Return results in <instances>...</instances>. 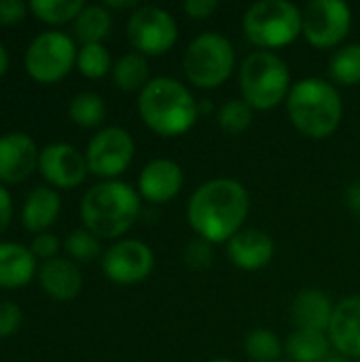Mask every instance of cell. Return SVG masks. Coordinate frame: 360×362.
Listing matches in <instances>:
<instances>
[{
  "label": "cell",
  "instance_id": "ee69618b",
  "mask_svg": "<svg viewBox=\"0 0 360 362\" xmlns=\"http://www.w3.org/2000/svg\"><path fill=\"white\" fill-rule=\"evenodd\" d=\"M280 362H286V361H280Z\"/></svg>",
  "mask_w": 360,
  "mask_h": 362
},
{
  "label": "cell",
  "instance_id": "4dcf8cb0",
  "mask_svg": "<svg viewBox=\"0 0 360 362\" xmlns=\"http://www.w3.org/2000/svg\"><path fill=\"white\" fill-rule=\"evenodd\" d=\"M66 252L79 261V263H91L95 259L102 257V244H100V238L93 235L91 231L87 229H76L72 231L68 238H66V244H64Z\"/></svg>",
  "mask_w": 360,
  "mask_h": 362
},
{
  "label": "cell",
  "instance_id": "2e32d148",
  "mask_svg": "<svg viewBox=\"0 0 360 362\" xmlns=\"http://www.w3.org/2000/svg\"><path fill=\"white\" fill-rule=\"evenodd\" d=\"M274 238L263 229H242L227 242V259L242 272H259L274 261Z\"/></svg>",
  "mask_w": 360,
  "mask_h": 362
},
{
  "label": "cell",
  "instance_id": "8fae6325",
  "mask_svg": "<svg viewBox=\"0 0 360 362\" xmlns=\"http://www.w3.org/2000/svg\"><path fill=\"white\" fill-rule=\"evenodd\" d=\"M136 142L132 134L123 127L110 125L100 129L87 144L85 161L87 170L100 178L117 180L134 161Z\"/></svg>",
  "mask_w": 360,
  "mask_h": 362
},
{
  "label": "cell",
  "instance_id": "f35d334b",
  "mask_svg": "<svg viewBox=\"0 0 360 362\" xmlns=\"http://www.w3.org/2000/svg\"><path fill=\"white\" fill-rule=\"evenodd\" d=\"M104 6H106V8H132V11H136L140 4H138L136 0H125V2H115V0H108V2H104Z\"/></svg>",
  "mask_w": 360,
  "mask_h": 362
},
{
  "label": "cell",
  "instance_id": "ffe728a7",
  "mask_svg": "<svg viewBox=\"0 0 360 362\" xmlns=\"http://www.w3.org/2000/svg\"><path fill=\"white\" fill-rule=\"evenodd\" d=\"M62 210V199L57 191L49 187H36L23 202L21 225L32 233H47V229L57 221Z\"/></svg>",
  "mask_w": 360,
  "mask_h": 362
},
{
  "label": "cell",
  "instance_id": "60d3db41",
  "mask_svg": "<svg viewBox=\"0 0 360 362\" xmlns=\"http://www.w3.org/2000/svg\"><path fill=\"white\" fill-rule=\"evenodd\" d=\"M323 362H350V358L333 350V352H331V354H329V356H327V358H325V361H323Z\"/></svg>",
  "mask_w": 360,
  "mask_h": 362
},
{
  "label": "cell",
  "instance_id": "277c9868",
  "mask_svg": "<svg viewBox=\"0 0 360 362\" xmlns=\"http://www.w3.org/2000/svg\"><path fill=\"white\" fill-rule=\"evenodd\" d=\"M142 197L138 189L123 180L93 185L81 199V221L98 238L112 240L125 235L140 216Z\"/></svg>",
  "mask_w": 360,
  "mask_h": 362
},
{
  "label": "cell",
  "instance_id": "7a4b0ae2",
  "mask_svg": "<svg viewBox=\"0 0 360 362\" xmlns=\"http://www.w3.org/2000/svg\"><path fill=\"white\" fill-rule=\"evenodd\" d=\"M284 104L293 127L310 140L333 136L344 119V100L337 85L320 76L293 83Z\"/></svg>",
  "mask_w": 360,
  "mask_h": 362
},
{
  "label": "cell",
  "instance_id": "8d00e7d4",
  "mask_svg": "<svg viewBox=\"0 0 360 362\" xmlns=\"http://www.w3.org/2000/svg\"><path fill=\"white\" fill-rule=\"evenodd\" d=\"M11 216H13V199H11V193L0 187V233L6 231L8 223H11Z\"/></svg>",
  "mask_w": 360,
  "mask_h": 362
},
{
  "label": "cell",
  "instance_id": "30bf717a",
  "mask_svg": "<svg viewBox=\"0 0 360 362\" xmlns=\"http://www.w3.org/2000/svg\"><path fill=\"white\" fill-rule=\"evenodd\" d=\"M301 36L316 49L339 47L352 30V8L344 0H312L301 8Z\"/></svg>",
  "mask_w": 360,
  "mask_h": 362
},
{
  "label": "cell",
  "instance_id": "e0dca14e",
  "mask_svg": "<svg viewBox=\"0 0 360 362\" xmlns=\"http://www.w3.org/2000/svg\"><path fill=\"white\" fill-rule=\"evenodd\" d=\"M327 335L335 352L350 361H360V295L344 297L335 303Z\"/></svg>",
  "mask_w": 360,
  "mask_h": 362
},
{
  "label": "cell",
  "instance_id": "e575fe53",
  "mask_svg": "<svg viewBox=\"0 0 360 362\" xmlns=\"http://www.w3.org/2000/svg\"><path fill=\"white\" fill-rule=\"evenodd\" d=\"M28 4L21 0H0V25H15L25 17Z\"/></svg>",
  "mask_w": 360,
  "mask_h": 362
},
{
  "label": "cell",
  "instance_id": "603a6c76",
  "mask_svg": "<svg viewBox=\"0 0 360 362\" xmlns=\"http://www.w3.org/2000/svg\"><path fill=\"white\" fill-rule=\"evenodd\" d=\"M112 30V15L104 4H85L74 19V36L83 45L102 42Z\"/></svg>",
  "mask_w": 360,
  "mask_h": 362
},
{
  "label": "cell",
  "instance_id": "ac0fdd59",
  "mask_svg": "<svg viewBox=\"0 0 360 362\" xmlns=\"http://www.w3.org/2000/svg\"><path fill=\"white\" fill-rule=\"evenodd\" d=\"M333 312H335V303L320 288H303L295 295L291 303V320L295 329L301 331L327 333Z\"/></svg>",
  "mask_w": 360,
  "mask_h": 362
},
{
  "label": "cell",
  "instance_id": "83f0119b",
  "mask_svg": "<svg viewBox=\"0 0 360 362\" xmlns=\"http://www.w3.org/2000/svg\"><path fill=\"white\" fill-rule=\"evenodd\" d=\"M252 117H255V110L242 98L227 100L216 110V123L229 136H240L248 132V127L252 125Z\"/></svg>",
  "mask_w": 360,
  "mask_h": 362
},
{
  "label": "cell",
  "instance_id": "836d02e7",
  "mask_svg": "<svg viewBox=\"0 0 360 362\" xmlns=\"http://www.w3.org/2000/svg\"><path fill=\"white\" fill-rule=\"evenodd\" d=\"M32 255L38 257V259H45V261H51L55 259L57 250H59V240L53 235V233H38L32 242Z\"/></svg>",
  "mask_w": 360,
  "mask_h": 362
},
{
  "label": "cell",
  "instance_id": "3957f363",
  "mask_svg": "<svg viewBox=\"0 0 360 362\" xmlns=\"http://www.w3.org/2000/svg\"><path fill=\"white\" fill-rule=\"evenodd\" d=\"M138 112L144 125L161 138L187 134L199 117L197 100L187 85L172 76H155L138 95Z\"/></svg>",
  "mask_w": 360,
  "mask_h": 362
},
{
  "label": "cell",
  "instance_id": "9a60e30c",
  "mask_svg": "<svg viewBox=\"0 0 360 362\" xmlns=\"http://www.w3.org/2000/svg\"><path fill=\"white\" fill-rule=\"evenodd\" d=\"M38 155L34 140L23 132H11L0 136V182H23L36 168Z\"/></svg>",
  "mask_w": 360,
  "mask_h": 362
},
{
  "label": "cell",
  "instance_id": "52a82bcc",
  "mask_svg": "<svg viewBox=\"0 0 360 362\" xmlns=\"http://www.w3.org/2000/svg\"><path fill=\"white\" fill-rule=\"evenodd\" d=\"M236 68V47L219 32H202L182 55V72L187 81L199 89H216Z\"/></svg>",
  "mask_w": 360,
  "mask_h": 362
},
{
  "label": "cell",
  "instance_id": "74e56055",
  "mask_svg": "<svg viewBox=\"0 0 360 362\" xmlns=\"http://www.w3.org/2000/svg\"><path fill=\"white\" fill-rule=\"evenodd\" d=\"M346 206L352 214L360 216V180H354L346 189Z\"/></svg>",
  "mask_w": 360,
  "mask_h": 362
},
{
  "label": "cell",
  "instance_id": "ab89813d",
  "mask_svg": "<svg viewBox=\"0 0 360 362\" xmlns=\"http://www.w3.org/2000/svg\"><path fill=\"white\" fill-rule=\"evenodd\" d=\"M6 68H8V53H6L4 45L0 42V76L6 72Z\"/></svg>",
  "mask_w": 360,
  "mask_h": 362
},
{
  "label": "cell",
  "instance_id": "4316f807",
  "mask_svg": "<svg viewBox=\"0 0 360 362\" xmlns=\"http://www.w3.org/2000/svg\"><path fill=\"white\" fill-rule=\"evenodd\" d=\"M68 115H70L72 123H76L79 127L93 129V127L102 125V121L106 117V104L98 93L81 91L70 100Z\"/></svg>",
  "mask_w": 360,
  "mask_h": 362
},
{
  "label": "cell",
  "instance_id": "4fadbf2b",
  "mask_svg": "<svg viewBox=\"0 0 360 362\" xmlns=\"http://www.w3.org/2000/svg\"><path fill=\"white\" fill-rule=\"evenodd\" d=\"M38 172L40 176L57 187V189H74L87 176V161L85 155L66 142L49 144L38 155Z\"/></svg>",
  "mask_w": 360,
  "mask_h": 362
},
{
  "label": "cell",
  "instance_id": "7bdbcfd3",
  "mask_svg": "<svg viewBox=\"0 0 360 362\" xmlns=\"http://www.w3.org/2000/svg\"><path fill=\"white\" fill-rule=\"evenodd\" d=\"M210 362H233V361H229V358H214V361H210Z\"/></svg>",
  "mask_w": 360,
  "mask_h": 362
},
{
  "label": "cell",
  "instance_id": "7402d4cb",
  "mask_svg": "<svg viewBox=\"0 0 360 362\" xmlns=\"http://www.w3.org/2000/svg\"><path fill=\"white\" fill-rule=\"evenodd\" d=\"M333 352L327 333L295 329L284 341V354L289 362H323Z\"/></svg>",
  "mask_w": 360,
  "mask_h": 362
},
{
  "label": "cell",
  "instance_id": "cb8c5ba5",
  "mask_svg": "<svg viewBox=\"0 0 360 362\" xmlns=\"http://www.w3.org/2000/svg\"><path fill=\"white\" fill-rule=\"evenodd\" d=\"M112 81L121 91H142L149 85V62L144 55L129 51L112 64Z\"/></svg>",
  "mask_w": 360,
  "mask_h": 362
},
{
  "label": "cell",
  "instance_id": "7c38bea8",
  "mask_svg": "<svg viewBox=\"0 0 360 362\" xmlns=\"http://www.w3.org/2000/svg\"><path fill=\"white\" fill-rule=\"evenodd\" d=\"M155 269V255L140 240H121L102 255L104 276L121 286H132L146 280Z\"/></svg>",
  "mask_w": 360,
  "mask_h": 362
},
{
  "label": "cell",
  "instance_id": "44dd1931",
  "mask_svg": "<svg viewBox=\"0 0 360 362\" xmlns=\"http://www.w3.org/2000/svg\"><path fill=\"white\" fill-rule=\"evenodd\" d=\"M34 274H38V269L32 250L15 242L0 244V288L25 286Z\"/></svg>",
  "mask_w": 360,
  "mask_h": 362
},
{
  "label": "cell",
  "instance_id": "d590c367",
  "mask_svg": "<svg viewBox=\"0 0 360 362\" xmlns=\"http://www.w3.org/2000/svg\"><path fill=\"white\" fill-rule=\"evenodd\" d=\"M182 11L191 17V19H208L219 11V2L216 0H187L182 4Z\"/></svg>",
  "mask_w": 360,
  "mask_h": 362
},
{
  "label": "cell",
  "instance_id": "ba28073f",
  "mask_svg": "<svg viewBox=\"0 0 360 362\" xmlns=\"http://www.w3.org/2000/svg\"><path fill=\"white\" fill-rule=\"evenodd\" d=\"M76 45L74 40L64 34V32H42L38 34L32 45L28 47L25 51V70L28 74L42 83V85H49V83H57L62 81L76 64Z\"/></svg>",
  "mask_w": 360,
  "mask_h": 362
},
{
  "label": "cell",
  "instance_id": "484cf974",
  "mask_svg": "<svg viewBox=\"0 0 360 362\" xmlns=\"http://www.w3.org/2000/svg\"><path fill=\"white\" fill-rule=\"evenodd\" d=\"M244 352L250 362H280L284 344L272 329H252L244 337Z\"/></svg>",
  "mask_w": 360,
  "mask_h": 362
},
{
  "label": "cell",
  "instance_id": "1f68e13d",
  "mask_svg": "<svg viewBox=\"0 0 360 362\" xmlns=\"http://www.w3.org/2000/svg\"><path fill=\"white\" fill-rule=\"evenodd\" d=\"M182 261L193 272L208 269L214 263V244H210L202 238H193L182 250Z\"/></svg>",
  "mask_w": 360,
  "mask_h": 362
},
{
  "label": "cell",
  "instance_id": "9c48e42d",
  "mask_svg": "<svg viewBox=\"0 0 360 362\" xmlns=\"http://www.w3.org/2000/svg\"><path fill=\"white\" fill-rule=\"evenodd\" d=\"M127 40L140 55L159 57L172 51L178 40L176 19L161 6L142 4L127 19Z\"/></svg>",
  "mask_w": 360,
  "mask_h": 362
},
{
  "label": "cell",
  "instance_id": "d4e9b609",
  "mask_svg": "<svg viewBox=\"0 0 360 362\" xmlns=\"http://www.w3.org/2000/svg\"><path fill=\"white\" fill-rule=\"evenodd\" d=\"M329 76L333 85L352 87L360 83V42L339 47L329 62Z\"/></svg>",
  "mask_w": 360,
  "mask_h": 362
},
{
  "label": "cell",
  "instance_id": "f1b7e54d",
  "mask_svg": "<svg viewBox=\"0 0 360 362\" xmlns=\"http://www.w3.org/2000/svg\"><path fill=\"white\" fill-rule=\"evenodd\" d=\"M28 8L45 23L59 25L79 17L85 8L83 0H32Z\"/></svg>",
  "mask_w": 360,
  "mask_h": 362
},
{
  "label": "cell",
  "instance_id": "f6af8a7d",
  "mask_svg": "<svg viewBox=\"0 0 360 362\" xmlns=\"http://www.w3.org/2000/svg\"><path fill=\"white\" fill-rule=\"evenodd\" d=\"M359 362H360V361H359Z\"/></svg>",
  "mask_w": 360,
  "mask_h": 362
},
{
  "label": "cell",
  "instance_id": "b9f144b4",
  "mask_svg": "<svg viewBox=\"0 0 360 362\" xmlns=\"http://www.w3.org/2000/svg\"><path fill=\"white\" fill-rule=\"evenodd\" d=\"M197 108H199V112H212V102L210 100H202V102H197Z\"/></svg>",
  "mask_w": 360,
  "mask_h": 362
},
{
  "label": "cell",
  "instance_id": "f546056e",
  "mask_svg": "<svg viewBox=\"0 0 360 362\" xmlns=\"http://www.w3.org/2000/svg\"><path fill=\"white\" fill-rule=\"evenodd\" d=\"M76 68L87 78H102L112 70L110 53L102 42L83 45L76 55Z\"/></svg>",
  "mask_w": 360,
  "mask_h": 362
},
{
  "label": "cell",
  "instance_id": "d6986e66",
  "mask_svg": "<svg viewBox=\"0 0 360 362\" xmlns=\"http://www.w3.org/2000/svg\"><path fill=\"white\" fill-rule=\"evenodd\" d=\"M38 282L40 288L57 301H70L74 299L81 288H83V276L79 272V267L68 261V259H51L45 261L38 267Z\"/></svg>",
  "mask_w": 360,
  "mask_h": 362
},
{
  "label": "cell",
  "instance_id": "6da1fadb",
  "mask_svg": "<svg viewBox=\"0 0 360 362\" xmlns=\"http://www.w3.org/2000/svg\"><path fill=\"white\" fill-rule=\"evenodd\" d=\"M250 212V195L236 178H212L202 182L189 197L187 221L195 233L210 244H227L244 229Z\"/></svg>",
  "mask_w": 360,
  "mask_h": 362
},
{
  "label": "cell",
  "instance_id": "d6a6232c",
  "mask_svg": "<svg viewBox=\"0 0 360 362\" xmlns=\"http://www.w3.org/2000/svg\"><path fill=\"white\" fill-rule=\"evenodd\" d=\"M23 320V312L17 303L13 301H2L0 303V337H8L19 331Z\"/></svg>",
  "mask_w": 360,
  "mask_h": 362
},
{
  "label": "cell",
  "instance_id": "5b68a950",
  "mask_svg": "<svg viewBox=\"0 0 360 362\" xmlns=\"http://www.w3.org/2000/svg\"><path fill=\"white\" fill-rule=\"evenodd\" d=\"M291 70L276 51H252L240 66V93L252 108L267 112L291 93Z\"/></svg>",
  "mask_w": 360,
  "mask_h": 362
},
{
  "label": "cell",
  "instance_id": "5bb4252c",
  "mask_svg": "<svg viewBox=\"0 0 360 362\" xmlns=\"http://www.w3.org/2000/svg\"><path fill=\"white\" fill-rule=\"evenodd\" d=\"M185 185L182 168L168 157L149 161L138 176V193L149 204H168L172 202Z\"/></svg>",
  "mask_w": 360,
  "mask_h": 362
},
{
  "label": "cell",
  "instance_id": "8992f818",
  "mask_svg": "<svg viewBox=\"0 0 360 362\" xmlns=\"http://www.w3.org/2000/svg\"><path fill=\"white\" fill-rule=\"evenodd\" d=\"M246 38L261 51L289 47L303 32V15L289 0H259L250 4L242 17Z\"/></svg>",
  "mask_w": 360,
  "mask_h": 362
}]
</instances>
